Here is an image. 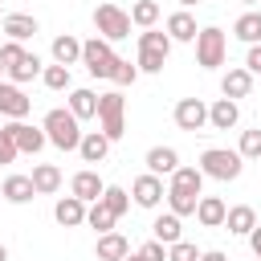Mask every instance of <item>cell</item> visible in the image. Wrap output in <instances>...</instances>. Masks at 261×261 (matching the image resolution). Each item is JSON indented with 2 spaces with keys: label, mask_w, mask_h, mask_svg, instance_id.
<instances>
[{
  "label": "cell",
  "mask_w": 261,
  "mask_h": 261,
  "mask_svg": "<svg viewBox=\"0 0 261 261\" xmlns=\"http://www.w3.org/2000/svg\"><path fill=\"white\" fill-rule=\"evenodd\" d=\"M41 126H45V135H49V143H53L57 151H77V147H82V135H86V130H82V122L69 114V106H53Z\"/></svg>",
  "instance_id": "1"
},
{
  "label": "cell",
  "mask_w": 261,
  "mask_h": 261,
  "mask_svg": "<svg viewBox=\"0 0 261 261\" xmlns=\"http://www.w3.org/2000/svg\"><path fill=\"white\" fill-rule=\"evenodd\" d=\"M167 53H171V37L167 33H155V29H147L143 37H139V73H163V65H167Z\"/></svg>",
  "instance_id": "2"
},
{
  "label": "cell",
  "mask_w": 261,
  "mask_h": 261,
  "mask_svg": "<svg viewBox=\"0 0 261 261\" xmlns=\"http://www.w3.org/2000/svg\"><path fill=\"white\" fill-rule=\"evenodd\" d=\"M241 167H245L241 151L208 147V151L200 155V171H204V179H220V184H228V179H237V175H241Z\"/></svg>",
  "instance_id": "3"
},
{
  "label": "cell",
  "mask_w": 261,
  "mask_h": 261,
  "mask_svg": "<svg viewBox=\"0 0 261 261\" xmlns=\"http://www.w3.org/2000/svg\"><path fill=\"white\" fill-rule=\"evenodd\" d=\"M98 122H102V135L110 143H118L126 135V98L122 94H102L98 98Z\"/></svg>",
  "instance_id": "4"
},
{
  "label": "cell",
  "mask_w": 261,
  "mask_h": 261,
  "mask_svg": "<svg viewBox=\"0 0 261 261\" xmlns=\"http://www.w3.org/2000/svg\"><path fill=\"white\" fill-rule=\"evenodd\" d=\"M82 65H86L94 77H114L118 53L110 49V41H102V37H90V41H82Z\"/></svg>",
  "instance_id": "5"
},
{
  "label": "cell",
  "mask_w": 261,
  "mask_h": 261,
  "mask_svg": "<svg viewBox=\"0 0 261 261\" xmlns=\"http://www.w3.org/2000/svg\"><path fill=\"white\" fill-rule=\"evenodd\" d=\"M94 29H98L102 41H122V37H130V12H122L118 4H98Z\"/></svg>",
  "instance_id": "6"
},
{
  "label": "cell",
  "mask_w": 261,
  "mask_h": 261,
  "mask_svg": "<svg viewBox=\"0 0 261 261\" xmlns=\"http://www.w3.org/2000/svg\"><path fill=\"white\" fill-rule=\"evenodd\" d=\"M224 53H228L224 33H220L216 24L200 29V37H196V65H200V69H216V65H224Z\"/></svg>",
  "instance_id": "7"
},
{
  "label": "cell",
  "mask_w": 261,
  "mask_h": 261,
  "mask_svg": "<svg viewBox=\"0 0 261 261\" xmlns=\"http://www.w3.org/2000/svg\"><path fill=\"white\" fill-rule=\"evenodd\" d=\"M171 118H175V126L179 130H204L208 126V106L200 102V98H179L175 102V110H171Z\"/></svg>",
  "instance_id": "8"
},
{
  "label": "cell",
  "mask_w": 261,
  "mask_h": 261,
  "mask_svg": "<svg viewBox=\"0 0 261 261\" xmlns=\"http://www.w3.org/2000/svg\"><path fill=\"white\" fill-rule=\"evenodd\" d=\"M29 110H33V98H29L20 86H12V82H0V118H12V122H20Z\"/></svg>",
  "instance_id": "9"
},
{
  "label": "cell",
  "mask_w": 261,
  "mask_h": 261,
  "mask_svg": "<svg viewBox=\"0 0 261 261\" xmlns=\"http://www.w3.org/2000/svg\"><path fill=\"white\" fill-rule=\"evenodd\" d=\"M4 130H8L12 139H16V151H24V155H37V151H41V147L49 143V135H45V126H29L24 118H20V122H8Z\"/></svg>",
  "instance_id": "10"
},
{
  "label": "cell",
  "mask_w": 261,
  "mask_h": 261,
  "mask_svg": "<svg viewBox=\"0 0 261 261\" xmlns=\"http://www.w3.org/2000/svg\"><path fill=\"white\" fill-rule=\"evenodd\" d=\"M130 196H135L139 208H159V200H163L167 192H163V179L147 171V175H139V179L130 184Z\"/></svg>",
  "instance_id": "11"
},
{
  "label": "cell",
  "mask_w": 261,
  "mask_h": 261,
  "mask_svg": "<svg viewBox=\"0 0 261 261\" xmlns=\"http://www.w3.org/2000/svg\"><path fill=\"white\" fill-rule=\"evenodd\" d=\"M69 192H73L82 204H98V200H102V192H106V184L98 179V171H90V167H86V171H77V175L69 179Z\"/></svg>",
  "instance_id": "12"
},
{
  "label": "cell",
  "mask_w": 261,
  "mask_h": 261,
  "mask_svg": "<svg viewBox=\"0 0 261 261\" xmlns=\"http://www.w3.org/2000/svg\"><path fill=\"white\" fill-rule=\"evenodd\" d=\"M224 216H228V204H224L220 196H200L196 220H200L204 228H224Z\"/></svg>",
  "instance_id": "13"
},
{
  "label": "cell",
  "mask_w": 261,
  "mask_h": 261,
  "mask_svg": "<svg viewBox=\"0 0 261 261\" xmlns=\"http://www.w3.org/2000/svg\"><path fill=\"white\" fill-rule=\"evenodd\" d=\"M249 90H253V73L245 69V65H237V69H228L224 77H220V94L224 98H249Z\"/></svg>",
  "instance_id": "14"
},
{
  "label": "cell",
  "mask_w": 261,
  "mask_h": 261,
  "mask_svg": "<svg viewBox=\"0 0 261 261\" xmlns=\"http://www.w3.org/2000/svg\"><path fill=\"white\" fill-rule=\"evenodd\" d=\"M237 118H241V110H237L232 98H216V102L208 106V126H212V130H232Z\"/></svg>",
  "instance_id": "15"
},
{
  "label": "cell",
  "mask_w": 261,
  "mask_h": 261,
  "mask_svg": "<svg viewBox=\"0 0 261 261\" xmlns=\"http://www.w3.org/2000/svg\"><path fill=\"white\" fill-rule=\"evenodd\" d=\"M147 171H151V175H175V171H179L175 147H151V151H147Z\"/></svg>",
  "instance_id": "16"
},
{
  "label": "cell",
  "mask_w": 261,
  "mask_h": 261,
  "mask_svg": "<svg viewBox=\"0 0 261 261\" xmlns=\"http://www.w3.org/2000/svg\"><path fill=\"white\" fill-rule=\"evenodd\" d=\"M53 220H57L61 228H77V224H86V204H82L77 196H65V200H57Z\"/></svg>",
  "instance_id": "17"
},
{
  "label": "cell",
  "mask_w": 261,
  "mask_h": 261,
  "mask_svg": "<svg viewBox=\"0 0 261 261\" xmlns=\"http://www.w3.org/2000/svg\"><path fill=\"white\" fill-rule=\"evenodd\" d=\"M98 98H102V94H94V90H69V114H73L77 122L98 118Z\"/></svg>",
  "instance_id": "18"
},
{
  "label": "cell",
  "mask_w": 261,
  "mask_h": 261,
  "mask_svg": "<svg viewBox=\"0 0 261 261\" xmlns=\"http://www.w3.org/2000/svg\"><path fill=\"white\" fill-rule=\"evenodd\" d=\"M0 196H4L8 204H29V200L37 196L33 175H8V179H4V188H0Z\"/></svg>",
  "instance_id": "19"
},
{
  "label": "cell",
  "mask_w": 261,
  "mask_h": 261,
  "mask_svg": "<svg viewBox=\"0 0 261 261\" xmlns=\"http://www.w3.org/2000/svg\"><path fill=\"white\" fill-rule=\"evenodd\" d=\"M224 228H228L232 237H249V232L257 228V212H253L249 204H237V208H228V216H224Z\"/></svg>",
  "instance_id": "20"
},
{
  "label": "cell",
  "mask_w": 261,
  "mask_h": 261,
  "mask_svg": "<svg viewBox=\"0 0 261 261\" xmlns=\"http://www.w3.org/2000/svg\"><path fill=\"white\" fill-rule=\"evenodd\" d=\"M167 37H171V41H196V37H200L196 16H192V12H184V8H179V12H171V16H167Z\"/></svg>",
  "instance_id": "21"
},
{
  "label": "cell",
  "mask_w": 261,
  "mask_h": 261,
  "mask_svg": "<svg viewBox=\"0 0 261 261\" xmlns=\"http://www.w3.org/2000/svg\"><path fill=\"white\" fill-rule=\"evenodd\" d=\"M106 151H110V139H106L102 130H86V135H82L77 155H82L86 163H102V159H106Z\"/></svg>",
  "instance_id": "22"
},
{
  "label": "cell",
  "mask_w": 261,
  "mask_h": 261,
  "mask_svg": "<svg viewBox=\"0 0 261 261\" xmlns=\"http://www.w3.org/2000/svg\"><path fill=\"white\" fill-rule=\"evenodd\" d=\"M151 232H155V241L167 245V249H171L175 241H184V232H179V216H175V212H159L155 224H151Z\"/></svg>",
  "instance_id": "23"
},
{
  "label": "cell",
  "mask_w": 261,
  "mask_h": 261,
  "mask_svg": "<svg viewBox=\"0 0 261 261\" xmlns=\"http://www.w3.org/2000/svg\"><path fill=\"white\" fill-rule=\"evenodd\" d=\"M94 253H98V261H122V257L130 253V245H126V237H122V232H102Z\"/></svg>",
  "instance_id": "24"
},
{
  "label": "cell",
  "mask_w": 261,
  "mask_h": 261,
  "mask_svg": "<svg viewBox=\"0 0 261 261\" xmlns=\"http://www.w3.org/2000/svg\"><path fill=\"white\" fill-rule=\"evenodd\" d=\"M4 33H8V41H29V37H37V16L12 12V16H4Z\"/></svg>",
  "instance_id": "25"
},
{
  "label": "cell",
  "mask_w": 261,
  "mask_h": 261,
  "mask_svg": "<svg viewBox=\"0 0 261 261\" xmlns=\"http://www.w3.org/2000/svg\"><path fill=\"white\" fill-rule=\"evenodd\" d=\"M53 61H57V65H65V69H69V65H77V61H82V41H77V37H69V33H61V37L53 41Z\"/></svg>",
  "instance_id": "26"
},
{
  "label": "cell",
  "mask_w": 261,
  "mask_h": 261,
  "mask_svg": "<svg viewBox=\"0 0 261 261\" xmlns=\"http://www.w3.org/2000/svg\"><path fill=\"white\" fill-rule=\"evenodd\" d=\"M33 188H37V196H53V192L61 188V167L37 163V167H33Z\"/></svg>",
  "instance_id": "27"
},
{
  "label": "cell",
  "mask_w": 261,
  "mask_h": 261,
  "mask_svg": "<svg viewBox=\"0 0 261 261\" xmlns=\"http://www.w3.org/2000/svg\"><path fill=\"white\" fill-rule=\"evenodd\" d=\"M232 33L245 45H261V12H241L237 24H232Z\"/></svg>",
  "instance_id": "28"
},
{
  "label": "cell",
  "mask_w": 261,
  "mask_h": 261,
  "mask_svg": "<svg viewBox=\"0 0 261 261\" xmlns=\"http://www.w3.org/2000/svg\"><path fill=\"white\" fill-rule=\"evenodd\" d=\"M167 188H175V192H192V196H200V188H204V171L200 167H179L175 175H171V184Z\"/></svg>",
  "instance_id": "29"
},
{
  "label": "cell",
  "mask_w": 261,
  "mask_h": 261,
  "mask_svg": "<svg viewBox=\"0 0 261 261\" xmlns=\"http://www.w3.org/2000/svg\"><path fill=\"white\" fill-rule=\"evenodd\" d=\"M114 220H118V216H114V212H110V208H106L102 200L86 208V224H90V228H94L98 237H102V232H114Z\"/></svg>",
  "instance_id": "30"
},
{
  "label": "cell",
  "mask_w": 261,
  "mask_h": 261,
  "mask_svg": "<svg viewBox=\"0 0 261 261\" xmlns=\"http://www.w3.org/2000/svg\"><path fill=\"white\" fill-rule=\"evenodd\" d=\"M37 73H45V69H41V57H37V53H24V61L8 69V77H12V86H20V82H33Z\"/></svg>",
  "instance_id": "31"
},
{
  "label": "cell",
  "mask_w": 261,
  "mask_h": 261,
  "mask_svg": "<svg viewBox=\"0 0 261 261\" xmlns=\"http://www.w3.org/2000/svg\"><path fill=\"white\" fill-rule=\"evenodd\" d=\"M196 204H200V196H192V192H175V188H167V208H171L175 216H196Z\"/></svg>",
  "instance_id": "32"
},
{
  "label": "cell",
  "mask_w": 261,
  "mask_h": 261,
  "mask_svg": "<svg viewBox=\"0 0 261 261\" xmlns=\"http://www.w3.org/2000/svg\"><path fill=\"white\" fill-rule=\"evenodd\" d=\"M155 20H159V4H155V0H139V4L130 8V24H139V29H155Z\"/></svg>",
  "instance_id": "33"
},
{
  "label": "cell",
  "mask_w": 261,
  "mask_h": 261,
  "mask_svg": "<svg viewBox=\"0 0 261 261\" xmlns=\"http://www.w3.org/2000/svg\"><path fill=\"white\" fill-rule=\"evenodd\" d=\"M102 204H106V208H110L114 216H122V212L130 208V196H126V192H122L118 184H106V192H102Z\"/></svg>",
  "instance_id": "34"
},
{
  "label": "cell",
  "mask_w": 261,
  "mask_h": 261,
  "mask_svg": "<svg viewBox=\"0 0 261 261\" xmlns=\"http://www.w3.org/2000/svg\"><path fill=\"white\" fill-rule=\"evenodd\" d=\"M41 82H45L49 90H69V69L53 61V65H45V73H41Z\"/></svg>",
  "instance_id": "35"
},
{
  "label": "cell",
  "mask_w": 261,
  "mask_h": 261,
  "mask_svg": "<svg viewBox=\"0 0 261 261\" xmlns=\"http://www.w3.org/2000/svg\"><path fill=\"white\" fill-rule=\"evenodd\" d=\"M237 151H241V159H261V126L257 130H245Z\"/></svg>",
  "instance_id": "36"
},
{
  "label": "cell",
  "mask_w": 261,
  "mask_h": 261,
  "mask_svg": "<svg viewBox=\"0 0 261 261\" xmlns=\"http://www.w3.org/2000/svg\"><path fill=\"white\" fill-rule=\"evenodd\" d=\"M24 61V49H20V41H4L0 45V65H4V73L12 69V65H20Z\"/></svg>",
  "instance_id": "37"
},
{
  "label": "cell",
  "mask_w": 261,
  "mask_h": 261,
  "mask_svg": "<svg viewBox=\"0 0 261 261\" xmlns=\"http://www.w3.org/2000/svg\"><path fill=\"white\" fill-rule=\"evenodd\" d=\"M167 261H200V249H196L192 241H175V245L167 249Z\"/></svg>",
  "instance_id": "38"
},
{
  "label": "cell",
  "mask_w": 261,
  "mask_h": 261,
  "mask_svg": "<svg viewBox=\"0 0 261 261\" xmlns=\"http://www.w3.org/2000/svg\"><path fill=\"white\" fill-rule=\"evenodd\" d=\"M135 77H139V65H130V61H122L118 57V65H114V86H135Z\"/></svg>",
  "instance_id": "39"
},
{
  "label": "cell",
  "mask_w": 261,
  "mask_h": 261,
  "mask_svg": "<svg viewBox=\"0 0 261 261\" xmlns=\"http://www.w3.org/2000/svg\"><path fill=\"white\" fill-rule=\"evenodd\" d=\"M16 155H20V151H16V139H12L4 126H0V163H12Z\"/></svg>",
  "instance_id": "40"
},
{
  "label": "cell",
  "mask_w": 261,
  "mask_h": 261,
  "mask_svg": "<svg viewBox=\"0 0 261 261\" xmlns=\"http://www.w3.org/2000/svg\"><path fill=\"white\" fill-rule=\"evenodd\" d=\"M139 257H143V261H167V245H159V241H147V245L139 249Z\"/></svg>",
  "instance_id": "41"
},
{
  "label": "cell",
  "mask_w": 261,
  "mask_h": 261,
  "mask_svg": "<svg viewBox=\"0 0 261 261\" xmlns=\"http://www.w3.org/2000/svg\"><path fill=\"white\" fill-rule=\"evenodd\" d=\"M245 69H249V73H261V45H249V53H245Z\"/></svg>",
  "instance_id": "42"
},
{
  "label": "cell",
  "mask_w": 261,
  "mask_h": 261,
  "mask_svg": "<svg viewBox=\"0 0 261 261\" xmlns=\"http://www.w3.org/2000/svg\"><path fill=\"white\" fill-rule=\"evenodd\" d=\"M249 249H253V257L261 261V224H257V228L249 232Z\"/></svg>",
  "instance_id": "43"
},
{
  "label": "cell",
  "mask_w": 261,
  "mask_h": 261,
  "mask_svg": "<svg viewBox=\"0 0 261 261\" xmlns=\"http://www.w3.org/2000/svg\"><path fill=\"white\" fill-rule=\"evenodd\" d=\"M200 261H228L220 249H208V253H200Z\"/></svg>",
  "instance_id": "44"
},
{
  "label": "cell",
  "mask_w": 261,
  "mask_h": 261,
  "mask_svg": "<svg viewBox=\"0 0 261 261\" xmlns=\"http://www.w3.org/2000/svg\"><path fill=\"white\" fill-rule=\"evenodd\" d=\"M122 261H143V257H139V253H126V257H122Z\"/></svg>",
  "instance_id": "45"
},
{
  "label": "cell",
  "mask_w": 261,
  "mask_h": 261,
  "mask_svg": "<svg viewBox=\"0 0 261 261\" xmlns=\"http://www.w3.org/2000/svg\"><path fill=\"white\" fill-rule=\"evenodd\" d=\"M0 261H8V249H4V245H0Z\"/></svg>",
  "instance_id": "46"
},
{
  "label": "cell",
  "mask_w": 261,
  "mask_h": 261,
  "mask_svg": "<svg viewBox=\"0 0 261 261\" xmlns=\"http://www.w3.org/2000/svg\"><path fill=\"white\" fill-rule=\"evenodd\" d=\"M179 4H184V8H192V4H200V0H179Z\"/></svg>",
  "instance_id": "47"
},
{
  "label": "cell",
  "mask_w": 261,
  "mask_h": 261,
  "mask_svg": "<svg viewBox=\"0 0 261 261\" xmlns=\"http://www.w3.org/2000/svg\"><path fill=\"white\" fill-rule=\"evenodd\" d=\"M241 4H257V0H241Z\"/></svg>",
  "instance_id": "48"
},
{
  "label": "cell",
  "mask_w": 261,
  "mask_h": 261,
  "mask_svg": "<svg viewBox=\"0 0 261 261\" xmlns=\"http://www.w3.org/2000/svg\"><path fill=\"white\" fill-rule=\"evenodd\" d=\"M0 73H4V65H0Z\"/></svg>",
  "instance_id": "49"
}]
</instances>
